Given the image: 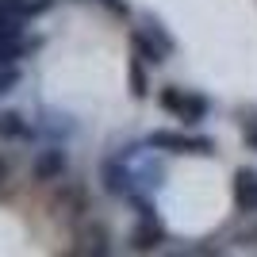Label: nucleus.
Here are the masks:
<instances>
[{
	"mask_svg": "<svg viewBox=\"0 0 257 257\" xmlns=\"http://www.w3.org/2000/svg\"><path fill=\"white\" fill-rule=\"evenodd\" d=\"M234 207L242 215L257 211V169H238L234 173Z\"/></svg>",
	"mask_w": 257,
	"mask_h": 257,
	"instance_id": "0eeeda50",
	"label": "nucleus"
},
{
	"mask_svg": "<svg viewBox=\"0 0 257 257\" xmlns=\"http://www.w3.org/2000/svg\"><path fill=\"white\" fill-rule=\"evenodd\" d=\"M131 50L146 65H165L173 58V50H177V43L154 16H142V27H131Z\"/></svg>",
	"mask_w": 257,
	"mask_h": 257,
	"instance_id": "f257e3e1",
	"label": "nucleus"
},
{
	"mask_svg": "<svg viewBox=\"0 0 257 257\" xmlns=\"http://www.w3.org/2000/svg\"><path fill=\"white\" fill-rule=\"evenodd\" d=\"M131 92L135 96H150V77H146V62L139 54L131 58Z\"/></svg>",
	"mask_w": 257,
	"mask_h": 257,
	"instance_id": "9d476101",
	"label": "nucleus"
},
{
	"mask_svg": "<svg viewBox=\"0 0 257 257\" xmlns=\"http://www.w3.org/2000/svg\"><path fill=\"white\" fill-rule=\"evenodd\" d=\"M35 127L20 111H0V142H31Z\"/></svg>",
	"mask_w": 257,
	"mask_h": 257,
	"instance_id": "6e6552de",
	"label": "nucleus"
},
{
	"mask_svg": "<svg viewBox=\"0 0 257 257\" xmlns=\"http://www.w3.org/2000/svg\"><path fill=\"white\" fill-rule=\"evenodd\" d=\"M50 8H54V0H0V12L16 16V20H35V16H43Z\"/></svg>",
	"mask_w": 257,
	"mask_h": 257,
	"instance_id": "1a4fd4ad",
	"label": "nucleus"
},
{
	"mask_svg": "<svg viewBox=\"0 0 257 257\" xmlns=\"http://www.w3.org/2000/svg\"><path fill=\"white\" fill-rule=\"evenodd\" d=\"M96 4H104L111 16H131V8H127V0H96Z\"/></svg>",
	"mask_w": 257,
	"mask_h": 257,
	"instance_id": "ddd939ff",
	"label": "nucleus"
},
{
	"mask_svg": "<svg viewBox=\"0 0 257 257\" xmlns=\"http://www.w3.org/2000/svg\"><path fill=\"white\" fill-rule=\"evenodd\" d=\"M242 139H246L249 150H257V111H249V115L242 119Z\"/></svg>",
	"mask_w": 257,
	"mask_h": 257,
	"instance_id": "f8f14e48",
	"label": "nucleus"
},
{
	"mask_svg": "<svg viewBox=\"0 0 257 257\" xmlns=\"http://www.w3.org/2000/svg\"><path fill=\"white\" fill-rule=\"evenodd\" d=\"M65 169H69V154H65L62 146H43V150L31 158V177H35L39 184L62 181Z\"/></svg>",
	"mask_w": 257,
	"mask_h": 257,
	"instance_id": "39448f33",
	"label": "nucleus"
},
{
	"mask_svg": "<svg viewBox=\"0 0 257 257\" xmlns=\"http://www.w3.org/2000/svg\"><path fill=\"white\" fill-rule=\"evenodd\" d=\"M146 146H154V150H169V154H215V142L207 139V135H192V131H154L150 139H146Z\"/></svg>",
	"mask_w": 257,
	"mask_h": 257,
	"instance_id": "7ed1b4c3",
	"label": "nucleus"
},
{
	"mask_svg": "<svg viewBox=\"0 0 257 257\" xmlns=\"http://www.w3.org/2000/svg\"><path fill=\"white\" fill-rule=\"evenodd\" d=\"M161 242H165V226H161L158 211H154V215H139L135 234H131V246H135V249H158Z\"/></svg>",
	"mask_w": 257,
	"mask_h": 257,
	"instance_id": "423d86ee",
	"label": "nucleus"
},
{
	"mask_svg": "<svg viewBox=\"0 0 257 257\" xmlns=\"http://www.w3.org/2000/svg\"><path fill=\"white\" fill-rule=\"evenodd\" d=\"M158 107L169 111L173 119H181L184 127H196L211 115V100L204 92H192V88H181V85H165L158 92Z\"/></svg>",
	"mask_w": 257,
	"mask_h": 257,
	"instance_id": "f03ea898",
	"label": "nucleus"
},
{
	"mask_svg": "<svg viewBox=\"0 0 257 257\" xmlns=\"http://www.w3.org/2000/svg\"><path fill=\"white\" fill-rule=\"evenodd\" d=\"M16 85H20V65H4L0 69V96H8Z\"/></svg>",
	"mask_w": 257,
	"mask_h": 257,
	"instance_id": "9b49d317",
	"label": "nucleus"
},
{
	"mask_svg": "<svg viewBox=\"0 0 257 257\" xmlns=\"http://www.w3.org/2000/svg\"><path fill=\"white\" fill-rule=\"evenodd\" d=\"M100 188L107 196H115V200H127L135 192V173L123 158H104L100 161Z\"/></svg>",
	"mask_w": 257,
	"mask_h": 257,
	"instance_id": "20e7f679",
	"label": "nucleus"
},
{
	"mask_svg": "<svg viewBox=\"0 0 257 257\" xmlns=\"http://www.w3.org/2000/svg\"><path fill=\"white\" fill-rule=\"evenodd\" d=\"M8 173H12V161H8V154H0V184L8 181Z\"/></svg>",
	"mask_w": 257,
	"mask_h": 257,
	"instance_id": "4468645a",
	"label": "nucleus"
}]
</instances>
